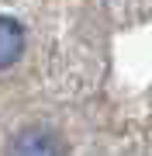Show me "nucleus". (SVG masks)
I'll list each match as a JSON object with an SVG mask.
<instances>
[{
  "mask_svg": "<svg viewBox=\"0 0 152 156\" xmlns=\"http://www.w3.org/2000/svg\"><path fill=\"white\" fill-rule=\"evenodd\" d=\"M24 49V31L14 17H0V69L4 66H14L17 56Z\"/></svg>",
  "mask_w": 152,
  "mask_h": 156,
  "instance_id": "nucleus-1",
  "label": "nucleus"
},
{
  "mask_svg": "<svg viewBox=\"0 0 152 156\" xmlns=\"http://www.w3.org/2000/svg\"><path fill=\"white\" fill-rule=\"evenodd\" d=\"M14 156H62V146L49 132H24L14 142Z\"/></svg>",
  "mask_w": 152,
  "mask_h": 156,
  "instance_id": "nucleus-2",
  "label": "nucleus"
}]
</instances>
